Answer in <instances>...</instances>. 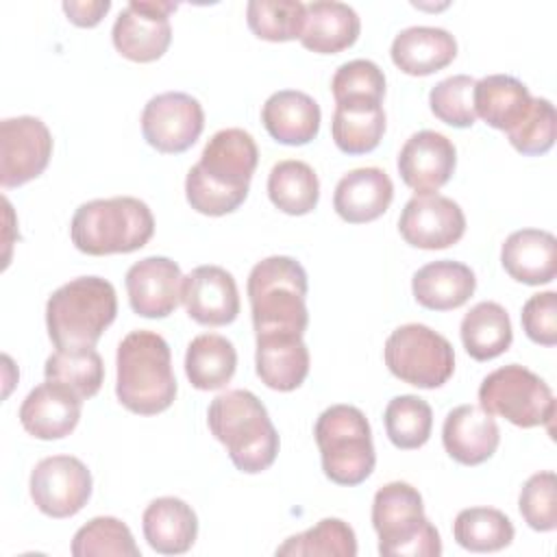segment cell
Instances as JSON below:
<instances>
[{
  "mask_svg": "<svg viewBox=\"0 0 557 557\" xmlns=\"http://www.w3.org/2000/svg\"><path fill=\"white\" fill-rule=\"evenodd\" d=\"M259 150L244 128H222L202 148L200 161L189 168L185 196L202 215H226L248 196Z\"/></svg>",
  "mask_w": 557,
  "mask_h": 557,
  "instance_id": "obj_1",
  "label": "cell"
},
{
  "mask_svg": "<svg viewBox=\"0 0 557 557\" xmlns=\"http://www.w3.org/2000/svg\"><path fill=\"white\" fill-rule=\"evenodd\" d=\"M211 435L226 446L239 472L268 470L278 455V433L263 403L248 389H228L215 396L207 411Z\"/></svg>",
  "mask_w": 557,
  "mask_h": 557,
  "instance_id": "obj_2",
  "label": "cell"
},
{
  "mask_svg": "<svg viewBox=\"0 0 557 557\" xmlns=\"http://www.w3.org/2000/svg\"><path fill=\"white\" fill-rule=\"evenodd\" d=\"M115 366V394L128 411L154 416L174 403L172 352L159 333L146 329L131 331L117 346Z\"/></svg>",
  "mask_w": 557,
  "mask_h": 557,
  "instance_id": "obj_3",
  "label": "cell"
},
{
  "mask_svg": "<svg viewBox=\"0 0 557 557\" xmlns=\"http://www.w3.org/2000/svg\"><path fill=\"white\" fill-rule=\"evenodd\" d=\"M246 289L255 335H305L307 272L296 259L283 255L261 259L252 265Z\"/></svg>",
  "mask_w": 557,
  "mask_h": 557,
  "instance_id": "obj_4",
  "label": "cell"
},
{
  "mask_svg": "<svg viewBox=\"0 0 557 557\" xmlns=\"http://www.w3.org/2000/svg\"><path fill=\"white\" fill-rule=\"evenodd\" d=\"M117 313L113 285L100 276H78L46 302L48 337L57 350L94 348Z\"/></svg>",
  "mask_w": 557,
  "mask_h": 557,
  "instance_id": "obj_5",
  "label": "cell"
},
{
  "mask_svg": "<svg viewBox=\"0 0 557 557\" xmlns=\"http://www.w3.org/2000/svg\"><path fill=\"white\" fill-rule=\"evenodd\" d=\"M154 233L150 207L133 196L83 202L72 218V244L91 257L126 255L144 248Z\"/></svg>",
  "mask_w": 557,
  "mask_h": 557,
  "instance_id": "obj_6",
  "label": "cell"
},
{
  "mask_svg": "<svg viewBox=\"0 0 557 557\" xmlns=\"http://www.w3.org/2000/svg\"><path fill=\"white\" fill-rule=\"evenodd\" d=\"M372 527L385 557H440L442 540L426 520L420 492L405 483L383 485L372 500Z\"/></svg>",
  "mask_w": 557,
  "mask_h": 557,
  "instance_id": "obj_7",
  "label": "cell"
},
{
  "mask_svg": "<svg viewBox=\"0 0 557 557\" xmlns=\"http://www.w3.org/2000/svg\"><path fill=\"white\" fill-rule=\"evenodd\" d=\"M326 479L337 485L363 483L376 463L372 429L361 409L352 405H331L313 426Z\"/></svg>",
  "mask_w": 557,
  "mask_h": 557,
  "instance_id": "obj_8",
  "label": "cell"
},
{
  "mask_svg": "<svg viewBox=\"0 0 557 557\" xmlns=\"http://www.w3.org/2000/svg\"><path fill=\"white\" fill-rule=\"evenodd\" d=\"M479 407L490 416H500L520 429L550 424L555 398L550 387L535 372L520 363L490 372L479 385Z\"/></svg>",
  "mask_w": 557,
  "mask_h": 557,
  "instance_id": "obj_9",
  "label": "cell"
},
{
  "mask_svg": "<svg viewBox=\"0 0 557 557\" xmlns=\"http://www.w3.org/2000/svg\"><path fill=\"white\" fill-rule=\"evenodd\" d=\"M385 366L389 372L422 389L444 385L455 370V350L450 342L426 324H403L385 342Z\"/></svg>",
  "mask_w": 557,
  "mask_h": 557,
  "instance_id": "obj_10",
  "label": "cell"
},
{
  "mask_svg": "<svg viewBox=\"0 0 557 557\" xmlns=\"http://www.w3.org/2000/svg\"><path fill=\"white\" fill-rule=\"evenodd\" d=\"M202 128V104L185 91L152 96L141 111V135L163 154L185 152L196 144Z\"/></svg>",
  "mask_w": 557,
  "mask_h": 557,
  "instance_id": "obj_11",
  "label": "cell"
},
{
  "mask_svg": "<svg viewBox=\"0 0 557 557\" xmlns=\"http://www.w3.org/2000/svg\"><path fill=\"white\" fill-rule=\"evenodd\" d=\"M91 496V472L72 455L41 459L30 472V498L50 518L76 516Z\"/></svg>",
  "mask_w": 557,
  "mask_h": 557,
  "instance_id": "obj_12",
  "label": "cell"
},
{
  "mask_svg": "<svg viewBox=\"0 0 557 557\" xmlns=\"http://www.w3.org/2000/svg\"><path fill=\"white\" fill-rule=\"evenodd\" d=\"M172 11H176L174 2H128L113 22L111 37L115 50L135 63H150L161 59L172 41Z\"/></svg>",
  "mask_w": 557,
  "mask_h": 557,
  "instance_id": "obj_13",
  "label": "cell"
},
{
  "mask_svg": "<svg viewBox=\"0 0 557 557\" xmlns=\"http://www.w3.org/2000/svg\"><path fill=\"white\" fill-rule=\"evenodd\" d=\"M52 157V135L33 115L0 122V185L20 187L37 178Z\"/></svg>",
  "mask_w": 557,
  "mask_h": 557,
  "instance_id": "obj_14",
  "label": "cell"
},
{
  "mask_svg": "<svg viewBox=\"0 0 557 557\" xmlns=\"http://www.w3.org/2000/svg\"><path fill=\"white\" fill-rule=\"evenodd\" d=\"M398 231L413 248L442 250L463 237L466 215L461 207L446 196H413L400 211Z\"/></svg>",
  "mask_w": 557,
  "mask_h": 557,
  "instance_id": "obj_15",
  "label": "cell"
},
{
  "mask_svg": "<svg viewBox=\"0 0 557 557\" xmlns=\"http://www.w3.org/2000/svg\"><path fill=\"white\" fill-rule=\"evenodd\" d=\"M455 165V144L435 131L413 133L398 152V174L416 196H429L444 187L450 181Z\"/></svg>",
  "mask_w": 557,
  "mask_h": 557,
  "instance_id": "obj_16",
  "label": "cell"
},
{
  "mask_svg": "<svg viewBox=\"0 0 557 557\" xmlns=\"http://www.w3.org/2000/svg\"><path fill=\"white\" fill-rule=\"evenodd\" d=\"M183 272L168 257H146L126 272L131 309L144 318H168L183 296Z\"/></svg>",
  "mask_w": 557,
  "mask_h": 557,
  "instance_id": "obj_17",
  "label": "cell"
},
{
  "mask_svg": "<svg viewBox=\"0 0 557 557\" xmlns=\"http://www.w3.org/2000/svg\"><path fill=\"white\" fill-rule=\"evenodd\" d=\"M187 315L205 326L231 324L239 313V292L231 272L220 265H198L183 278Z\"/></svg>",
  "mask_w": 557,
  "mask_h": 557,
  "instance_id": "obj_18",
  "label": "cell"
},
{
  "mask_svg": "<svg viewBox=\"0 0 557 557\" xmlns=\"http://www.w3.org/2000/svg\"><path fill=\"white\" fill-rule=\"evenodd\" d=\"M81 407V396L59 383L46 381L24 398L20 407V422L24 431L37 440H61L76 429Z\"/></svg>",
  "mask_w": 557,
  "mask_h": 557,
  "instance_id": "obj_19",
  "label": "cell"
},
{
  "mask_svg": "<svg viewBox=\"0 0 557 557\" xmlns=\"http://www.w3.org/2000/svg\"><path fill=\"white\" fill-rule=\"evenodd\" d=\"M442 444L457 463L479 466L496 453L500 431L496 420L479 405H459L444 420Z\"/></svg>",
  "mask_w": 557,
  "mask_h": 557,
  "instance_id": "obj_20",
  "label": "cell"
},
{
  "mask_svg": "<svg viewBox=\"0 0 557 557\" xmlns=\"http://www.w3.org/2000/svg\"><path fill=\"white\" fill-rule=\"evenodd\" d=\"M394 198V185L381 168H357L344 174L333 194V209L350 224L381 218Z\"/></svg>",
  "mask_w": 557,
  "mask_h": 557,
  "instance_id": "obj_21",
  "label": "cell"
},
{
  "mask_svg": "<svg viewBox=\"0 0 557 557\" xmlns=\"http://www.w3.org/2000/svg\"><path fill=\"white\" fill-rule=\"evenodd\" d=\"M505 272L524 285L550 283L557 274V239L542 228H520L500 248Z\"/></svg>",
  "mask_w": 557,
  "mask_h": 557,
  "instance_id": "obj_22",
  "label": "cell"
},
{
  "mask_svg": "<svg viewBox=\"0 0 557 557\" xmlns=\"http://www.w3.org/2000/svg\"><path fill=\"white\" fill-rule=\"evenodd\" d=\"M320 107L318 102L298 89L274 91L263 109L261 122L272 139L285 146H305L320 131Z\"/></svg>",
  "mask_w": 557,
  "mask_h": 557,
  "instance_id": "obj_23",
  "label": "cell"
},
{
  "mask_svg": "<svg viewBox=\"0 0 557 557\" xmlns=\"http://www.w3.org/2000/svg\"><path fill=\"white\" fill-rule=\"evenodd\" d=\"M394 65L409 76H429L444 70L457 57L455 37L435 26H409L392 41Z\"/></svg>",
  "mask_w": 557,
  "mask_h": 557,
  "instance_id": "obj_24",
  "label": "cell"
},
{
  "mask_svg": "<svg viewBox=\"0 0 557 557\" xmlns=\"http://www.w3.org/2000/svg\"><path fill=\"white\" fill-rule=\"evenodd\" d=\"M476 289L474 272L459 261L440 259L422 265L411 278L418 305L431 311H450L468 302Z\"/></svg>",
  "mask_w": 557,
  "mask_h": 557,
  "instance_id": "obj_25",
  "label": "cell"
},
{
  "mask_svg": "<svg viewBox=\"0 0 557 557\" xmlns=\"http://www.w3.org/2000/svg\"><path fill=\"white\" fill-rule=\"evenodd\" d=\"M361 30L357 11L344 2L315 0L305 4L300 44L318 54H337L350 48Z\"/></svg>",
  "mask_w": 557,
  "mask_h": 557,
  "instance_id": "obj_26",
  "label": "cell"
},
{
  "mask_svg": "<svg viewBox=\"0 0 557 557\" xmlns=\"http://www.w3.org/2000/svg\"><path fill=\"white\" fill-rule=\"evenodd\" d=\"M141 529L152 550L161 555H183L196 542L198 518L185 500L161 496L146 507Z\"/></svg>",
  "mask_w": 557,
  "mask_h": 557,
  "instance_id": "obj_27",
  "label": "cell"
},
{
  "mask_svg": "<svg viewBox=\"0 0 557 557\" xmlns=\"http://www.w3.org/2000/svg\"><path fill=\"white\" fill-rule=\"evenodd\" d=\"M255 366L270 389L292 392L309 374V348L298 335H257Z\"/></svg>",
  "mask_w": 557,
  "mask_h": 557,
  "instance_id": "obj_28",
  "label": "cell"
},
{
  "mask_svg": "<svg viewBox=\"0 0 557 557\" xmlns=\"http://www.w3.org/2000/svg\"><path fill=\"white\" fill-rule=\"evenodd\" d=\"M385 133V111L381 102L346 100L337 102L331 122L335 146L346 154L372 152Z\"/></svg>",
  "mask_w": 557,
  "mask_h": 557,
  "instance_id": "obj_29",
  "label": "cell"
},
{
  "mask_svg": "<svg viewBox=\"0 0 557 557\" xmlns=\"http://www.w3.org/2000/svg\"><path fill=\"white\" fill-rule=\"evenodd\" d=\"M531 100L527 85L509 74H490L474 85L476 115L492 128L505 133L524 117Z\"/></svg>",
  "mask_w": 557,
  "mask_h": 557,
  "instance_id": "obj_30",
  "label": "cell"
},
{
  "mask_svg": "<svg viewBox=\"0 0 557 557\" xmlns=\"http://www.w3.org/2000/svg\"><path fill=\"white\" fill-rule=\"evenodd\" d=\"M237 368V350L224 335H196L185 352V374L200 392L224 387Z\"/></svg>",
  "mask_w": 557,
  "mask_h": 557,
  "instance_id": "obj_31",
  "label": "cell"
},
{
  "mask_svg": "<svg viewBox=\"0 0 557 557\" xmlns=\"http://www.w3.org/2000/svg\"><path fill=\"white\" fill-rule=\"evenodd\" d=\"M461 344L476 361H490L503 355L513 339L511 320L498 302H476L461 320Z\"/></svg>",
  "mask_w": 557,
  "mask_h": 557,
  "instance_id": "obj_32",
  "label": "cell"
},
{
  "mask_svg": "<svg viewBox=\"0 0 557 557\" xmlns=\"http://www.w3.org/2000/svg\"><path fill=\"white\" fill-rule=\"evenodd\" d=\"M268 196L287 215H305L320 200V181L313 168L298 159L278 161L268 176Z\"/></svg>",
  "mask_w": 557,
  "mask_h": 557,
  "instance_id": "obj_33",
  "label": "cell"
},
{
  "mask_svg": "<svg viewBox=\"0 0 557 557\" xmlns=\"http://www.w3.org/2000/svg\"><path fill=\"white\" fill-rule=\"evenodd\" d=\"M511 520L494 507H468L461 509L453 522L455 542L472 553H494L511 544Z\"/></svg>",
  "mask_w": 557,
  "mask_h": 557,
  "instance_id": "obj_34",
  "label": "cell"
},
{
  "mask_svg": "<svg viewBox=\"0 0 557 557\" xmlns=\"http://www.w3.org/2000/svg\"><path fill=\"white\" fill-rule=\"evenodd\" d=\"M46 381L59 383L72 389L83 400L98 394L104 381L102 357L94 348L78 350H57L46 359L44 366Z\"/></svg>",
  "mask_w": 557,
  "mask_h": 557,
  "instance_id": "obj_35",
  "label": "cell"
},
{
  "mask_svg": "<svg viewBox=\"0 0 557 557\" xmlns=\"http://www.w3.org/2000/svg\"><path fill=\"white\" fill-rule=\"evenodd\" d=\"M383 422L385 433L396 448L413 450L429 442L433 429V411L424 398L403 394L387 403Z\"/></svg>",
  "mask_w": 557,
  "mask_h": 557,
  "instance_id": "obj_36",
  "label": "cell"
},
{
  "mask_svg": "<svg viewBox=\"0 0 557 557\" xmlns=\"http://www.w3.org/2000/svg\"><path fill=\"white\" fill-rule=\"evenodd\" d=\"M276 555L287 557H355L357 537L355 531L339 518H324L315 527L287 537Z\"/></svg>",
  "mask_w": 557,
  "mask_h": 557,
  "instance_id": "obj_37",
  "label": "cell"
},
{
  "mask_svg": "<svg viewBox=\"0 0 557 557\" xmlns=\"http://www.w3.org/2000/svg\"><path fill=\"white\" fill-rule=\"evenodd\" d=\"M248 28L265 41L300 39L305 4L298 0H252L246 7Z\"/></svg>",
  "mask_w": 557,
  "mask_h": 557,
  "instance_id": "obj_38",
  "label": "cell"
},
{
  "mask_svg": "<svg viewBox=\"0 0 557 557\" xmlns=\"http://www.w3.org/2000/svg\"><path fill=\"white\" fill-rule=\"evenodd\" d=\"M72 555L74 557H94V555L139 557V546L135 544L131 529L122 520L113 516H98L74 533Z\"/></svg>",
  "mask_w": 557,
  "mask_h": 557,
  "instance_id": "obj_39",
  "label": "cell"
},
{
  "mask_svg": "<svg viewBox=\"0 0 557 557\" xmlns=\"http://www.w3.org/2000/svg\"><path fill=\"white\" fill-rule=\"evenodd\" d=\"M474 85L476 81L468 74H453L440 81L429 94V104L433 115L440 122L455 128L472 126L476 122Z\"/></svg>",
  "mask_w": 557,
  "mask_h": 557,
  "instance_id": "obj_40",
  "label": "cell"
},
{
  "mask_svg": "<svg viewBox=\"0 0 557 557\" xmlns=\"http://www.w3.org/2000/svg\"><path fill=\"white\" fill-rule=\"evenodd\" d=\"M557 133V113L550 100L533 98L524 117L507 131L511 146L529 157L544 154L553 148Z\"/></svg>",
  "mask_w": 557,
  "mask_h": 557,
  "instance_id": "obj_41",
  "label": "cell"
},
{
  "mask_svg": "<svg viewBox=\"0 0 557 557\" xmlns=\"http://www.w3.org/2000/svg\"><path fill=\"white\" fill-rule=\"evenodd\" d=\"M331 91L337 102L346 100H372L383 102L385 96V74L370 59H352L342 63L331 81Z\"/></svg>",
  "mask_w": 557,
  "mask_h": 557,
  "instance_id": "obj_42",
  "label": "cell"
},
{
  "mask_svg": "<svg viewBox=\"0 0 557 557\" xmlns=\"http://www.w3.org/2000/svg\"><path fill=\"white\" fill-rule=\"evenodd\" d=\"M518 509L524 522L535 531L557 527V476L550 470L535 472L520 490Z\"/></svg>",
  "mask_w": 557,
  "mask_h": 557,
  "instance_id": "obj_43",
  "label": "cell"
},
{
  "mask_svg": "<svg viewBox=\"0 0 557 557\" xmlns=\"http://www.w3.org/2000/svg\"><path fill=\"white\" fill-rule=\"evenodd\" d=\"M527 337L542 346L557 344V294L542 292L531 296L520 313Z\"/></svg>",
  "mask_w": 557,
  "mask_h": 557,
  "instance_id": "obj_44",
  "label": "cell"
},
{
  "mask_svg": "<svg viewBox=\"0 0 557 557\" xmlns=\"http://www.w3.org/2000/svg\"><path fill=\"white\" fill-rule=\"evenodd\" d=\"M111 9L109 0H89V2H63V11L67 15V20L81 28H91L96 24H100V20L107 15V11Z\"/></svg>",
  "mask_w": 557,
  "mask_h": 557,
  "instance_id": "obj_45",
  "label": "cell"
}]
</instances>
